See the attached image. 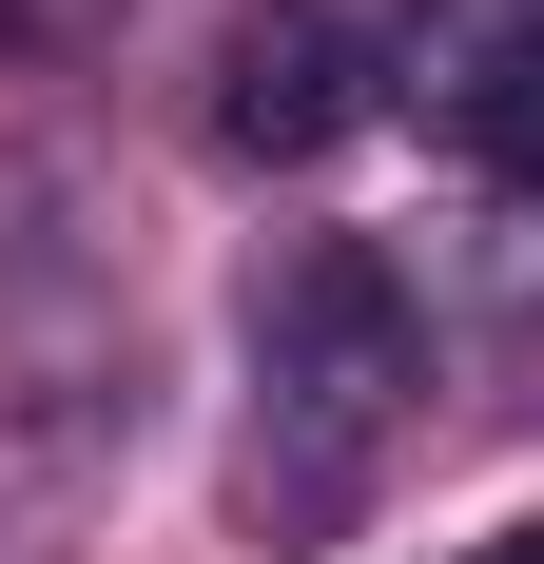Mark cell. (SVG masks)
<instances>
[{
    "label": "cell",
    "mask_w": 544,
    "mask_h": 564,
    "mask_svg": "<svg viewBox=\"0 0 544 564\" xmlns=\"http://www.w3.org/2000/svg\"><path fill=\"white\" fill-rule=\"evenodd\" d=\"M428 409V312L370 234H292L253 273V525L272 545H330V525L389 487Z\"/></svg>",
    "instance_id": "obj_1"
},
{
    "label": "cell",
    "mask_w": 544,
    "mask_h": 564,
    "mask_svg": "<svg viewBox=\"0 0 544 564\" xmlns=\"http://www.w3.org/2000/svg\"><path fill=\"white\" fill-rule=\"evenodd\" d=\"M58 175H0V487L58 507L78 467L137 448V312H117L98 234H58Z\"/></svg>",
    "instance_id": "obj_2"
},
{
    "label": "cell",
    "mask_w": 544,
    "mask_h": 564,
    "mask_svg": "<svg viewBox=\"0 0 544 564\" xmlns=\"http://www.w3.org/2000/svg\"><path fill=\"white\" fill-rule=\"evenodd\" d=\"M389 78H409V117H428L467 175L544 195V0H428V20L389 40Z\"/></svg>",
    "instance_id": "obj_3"
},
{
    "label": "cell",
    "mask_w": 544,
    "mask_h": 564,
    "mask_svg": "<svg viewBox=\"0 0 544 564\" xmlns=\"http://www.w3.org/2000/svg\"><path fill=\"white\" fill-rule=\"evenodd\" d=\"M350 117H370V40H350L330 0H253L215 40V137L233 156H330Z\"/></svg>",
    "instance_id": "obj_4"
},
{
    "label": "cell",
    "mask_w": 544,
    "mask_h": 564,
    "mask_svg": "<svg viewBox=\"0 0 544 564\" xmlns=\"http://www.w3.org/2000/svg\"><path fill=\"white\" fill-rule=\"evenodd\" d=\"M467 564H544V525H505V545H467Z\"/></svg>",
    "instance_id": "obj_5"
}]
</instances>
